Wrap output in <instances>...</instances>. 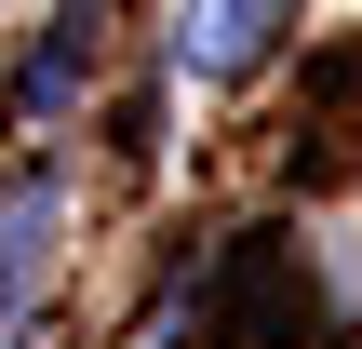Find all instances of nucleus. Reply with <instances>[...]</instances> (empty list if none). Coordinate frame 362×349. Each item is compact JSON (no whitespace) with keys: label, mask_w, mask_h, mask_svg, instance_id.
<instances>
[{"label":"nucleus","mask_w":362,"mask_h":349,"mask_svg":"<svg viewBox=\"0 0 362 349\" xmlns=\"http://www.w3.org/2000/svg\"><path fill=\"white\" fill-rule=\"evenodd\" d=\"M282 13H296V0H188V13H175V67H188V81H242Z\"/></svg>","instance_id":"obj_1"},{"label":"nucleus","mask_w":362,"mask_h":349,"mask_svg":"<svg viewBox=\"0 0 362 349\" xmlns=\"http://www.w3.org/2000/svg\"><path fill=\"white\" fill-rule=\"evenodd\" d=\"M54 215H67V188H54L40 161H27V175L0 188V323H13V309L40 296V269H54Z\"/></svg>","instance_id":"obj_2"},{"label":"nucleus","mask_w":362,"mask_h":349,"mask_svg":"<svg viewBox=\"0 0 362 349\" xmlns=\"http://www.w3.org/2000/svg\"><path fill=\"white\" fill-rule=\"evenodd\" d=\"M81 81H94V13H67V27L40 40V67L13 81V121H27V135H40V121H67V94H81Z\"/></svg>","instance_id":"obj_3"}]
</instances>
